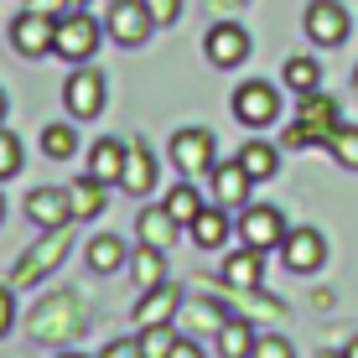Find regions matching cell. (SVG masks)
Returning <instances> with one entry per match:
<instances>
[{"mask_svg":"<svg viewBox=\"0 0 358 358\" xmlns=\"http://www.w3.org/2000/svg\"><path fill=\"white\" fill-rule=\"evenodd\" d=\"M353 89H358V68H353Z\"/></svg>","mask_w":358,"mask_h":358,"instance_id":"46","label":"cell"},{"mask_svg":"<svg viewBox=\"0 0 358 358\" xmlns=\"http://www.w3.org/2000/svg\"><path fill=\"white\" fill-rule=\"evenodd\" d=\"M130 275H135V286H141V291L166 286V250H151V244H141V255L130 260Z\"/></svg>","mask_w":358,"mask_h":358,"instance_id":"26","label":"cell"},{"mask_svg":"<svg viewBox=\"0 0 358 358\" xmlns=\"http://www.w3.org/2000/svg\"><path fill=\"white\" fill-rule=\"evenodd\" d=\"M327 151L338 156V166L358 171V125H338V130H332V141H327Z\"/></svg>","mask_w":358,"mask_h":358,"instance_id":"31","label":"cell"},{"mask_svg":"<svg viewBox=\"0 0 358 358\" xmlns=\"http://www.w3.org/2000/svg\"><path fill=\"white\" fill-rule=\"evenodd\" d=\"M68 208H73V224L99 218V213H104V182H94V177L73 182V187H68Z\"/></svg>","mask_w":358,"mask_h":358,"instance_id":"24","label":"cell"},{"mask_svg":"<svg viewBox=\"0 0 358 358\" xmlns=\"http://www.w3.org/2000/svg\"><path fill=\"white\" fill-rule=\"evenodd\" d=\"M0 125H6V94H0Z\"/></svg>","mask_w":358,"mask_h":358,"instance_id":"42","label":"cell"},{"mask_svg":"<svg viewBox=\"0 0 358 358\" xmlns=\"http://www.w3.org/2000/svg\"><path fill=\"white\" fill-rule=\"evenodd\" d=\"M89 270H99V275H109V270H120V265H130V250H125V239L120 234H99V239L89 244Z\"/></svg>","mask_w":358,"mask_h":358,"instance_id":"25","label":"cell"},{"mask_svg":"<svg viewBox=\"0 0 358 358\" xmlns=\"http://www.w3.org/2000/svg\"><path fill=\"white\" fill-rule=\"evenodd\" d=\"M52 31H57V21H52V16L21 10V16L10 21V47H16L21 57H47V52H52Z\"/></svg>","mask_w":358,"mask_h":358,"instance_id":"12","label":"cell"},{"mask_svg":"<svg viewBox=\"0 0 358 358\" xmlns=\"http://www.w3.org/2000/svg\"><path fill=\"white\" fill-rule=\"evenodd\" d=\"M104 31L115 36L120 47H141L145 36L156 31V16L145 10V0H109V10H104Z\"/></svg>","mask_w":358,"mask_h":358,"instance_id":"6","label":"cell"},{"mask_svg":"<svg viewBox=\"0 0 358 358\" xmlns=\"http://www.w3.org/2000/svg\"><path fill=\"white\" fill-rule=\"evenodd\" d=\"M182 332L171 327V322H156V327H141V353L145 358H166L171 353V343H177Z\"/></svg>","mask_w":358,"mask_h":358,"instance_id":"30","label":"cell"},{"mask_svg":"<svg viewBox=\"0 0 358 358\" xmlns=\"http://www.w3.org/2000/svg\"><path fill=\"white\" fill-rule=\"evenodd\" d=\"M42 151L52 156V162L78 156V130H73V125H47V130H42Z\"/></svg>","mask_w":358,"mask_h":358,"instance_id":"29","label":"cell"},{"mask_svg":"<svg viewBox=\"0 0 358 358\" xmlns=\"http://www.w3.org/2000/svg\"><path fill=\"white\" fill-rule=\"evenodd\" d=\"M16 171H21V141H16L6 125H0V182L16 177Z\"/></svg>","mask_w":358,"mask_h":358,"instance_id":"33","label":"cell"},{"mask_svg":"<svg viewBox=\"0 0 358 358\" xmlns=\"http://www.w3.org/2000/svg\"><path fill=\"white\" fill-rule=\"evenodd\" d=\"M177 312H182V291L166 280V286H151V291H145V301L135 306V322H141V327H156V322H177Z\"/></svg>","mask_w":358,"mask_h":358,"instance_id":"19","label":"cell"},{"mask_svg":"<svg viewBox=\"0 0 358 358\" xmlns=\"http://www.w3.org/2000/svg\"><path fill=\"white\" fill-rule=\"evenodd\" d=\"M10 322H16V301H10V286H0V338L10 332Z\"/></svg>","mask_w":358,"mask_h":358,"instance_id":"38","label":"cell"},{"mask_svg":"<svg viewBox=\"0 0 358 358\" xmlns=\"http://www.w3.org/2000/svg\"><path fill=\"white\" fill-rule=\"evenodd\" d=\"M57 358H83V353H57Z\"/></svg>","mask_w":358,"mask_h":358,"instance_id":"45","label":"cell"},{"mask_svg":"<svg viewBox=\"0 0 358 358\" xmlns=\"http://www.w3.org/2000/svg\"><path fill=\"white\" fill-rule=\"evenodd\" d=\"M99 358H145V353H141V338H115Z\"/></svg>","mask_w":358,"mask_h":358,"instance_id":"36","label":"cell"},{"mask_svg":"<svg viewBox=\"0 0 358 358\" xmlns=\"http://www.w3.org/2000/svg\"><path fill=\"white\" fill-rule=\"evenodd\" d=\"M187 234H192V244L197 250H224L229 244V234H234V224H229V208H203V213L187 224Z\"/></svg>","mask_w":358,"mask_h":358,"instance_id":"20","label":"cell"},{"mask_svg":"<svg viewBox=\"0 0 358 358\" xmlns=\"http://www.w3.org/2000/svg\"><path fill=\"white\" fill-rule=\"evenodd\" d=\"M203 52H208V63H213V68H239L244 57H250V31H244L239 21H218V27L208 31Z\"/></svg>","mask_w":358,"mask_h":358,"instance_id":"11","label":"cell"},{"mask_svg":"<svg viewBox=\"0 0 358 358\" xmlns=\"http://www.w3.org/2000/svg\"><path fill=\"white\" fill-rule=\"evenodd\" d=\"M27 327H31V338H42V343H73L83 332V312H78L73 296H47V301L31 312Z\"/></svg>","mask_w":358,"mask_h":358,"instance_id":"3","label":"cell"},{"mask_svg":"<svg viewBox=\"0 0 358 358\" xmlns=\"http://www.w3.org/2000/svg\"><path fill=\"white\" fill-rule=\"evenodd\" d=\"M27 10H36V16H52V21H57V16H68L73 6H68V0H27Z\"/></svg>","mask_w":358,"mask_h":358,"instance_id":"37","label":"cell"},{"mask_svg":"<svg viewBox=\"0 0 358 358\" xmlns=\"http://www.w3.org/2000/svg\"><path fill=\"white\" fill-rule=\"evenodd\" d=\"M338 125H343L338 99H327V94L312 89V94H301V115H296V125L286 130V145H291V151H301V145H327Z\"/></svg>","mask_w":358,"mask_h":358,"instance_id":"1","label":"cell"},{"mask_svg":"<svg viewBox=\"0 0 358 358\" xmlns=\"http://www.w3.org/2000/svg\"><path fill=\"white\" fill-rule=\"evenodd\" d=\"M68 244H73V224L42 229V239H36L31 250L21 255V265L10 270V286H36L42 275H52V270H57V260L68 255Z\"/></svg>","mask_w":358,"mask_h":358,"instance_id":"2","label":"cell"},{"mask_svg":"<svg viewBox=\"0 0 358 358\" xmlns=\"http://www.w3.org/2000/svg\"><path fill=\"white\" fill-rule=\"evenodd\" d=\"M0 224H6V197H0Z\"/></svg>","mask_w":358,"mask_h":358,"instance_id":"44","label":"cell"},{"mask_svg":"<svg viewBox=\"0 0 358 358\" xmlns=\"http://www.w3.org/2000/svg\"><path fill=\"white\" fill-rule=\"evenodd\" d=\"M120 187L135 192V197H145L156 187V156L145 141H125V177H120Z\"/></svg>","mask_w":358,"mask_h":358,"instance_id":"16","label":"cell"},{"mask_svg":"<svg viewBox=\"0 0 358 358\" xmlns=\"http://www.w3.org/2000/svg\"><path fill=\"white\" fill-rule=\"evenodd\" d=\"M89 177L104 182V187H115V182L125 177V141H120V135L94 141V151H89Z\"/></svg>","mask_w":358,"mask_h":358,"instance_id":"17","label":"cell"},{"mask_svg":"<svg viewBox=\"0 0 358 358\" xmlns=\"http://www.w3.org/2000/svg\"><path fill=\"white\" fill-rule=\"evenodd\" d=\"M213 343H218L224 358H250L255 353V322L250 317H229V322L213 332Z\"/></svg>","mask_w":358,"mask_h":358,"instance_id":"23","label":"cell"},{"mask_svg":"<svg viewBox=\"0 0 358 358\" xmlns=\"http://www.w3.org/2000/svg\"><path fill=\"white\" fill-rule=\"evenodd\" d=\"M234 120H239V125H250V130L275 125V120H280V94H275V83H265V78L239 83V89H234Z\"/></svg>","mask_w":358,"mask_h":358,"instance_id":"5","label":"cell"},{"mask_svg":"<svg viewBox=\"0 0 358 358\" xmlns=\"http://www.w3.org/2000/svg\"><path fill=\"white\" fill-rule=\"evenodd\" d=\"M250 358H296L286 338H255V353Z\"/></svg>","mask_w":358,"mask_h":358,"instance_id":"34","label":"cell"},{"mask_svg":"<svg viewBox=\"0 0 358 358\" xmlns=\"http://www.w3.org/2000/svg\"><path fill=\"white\" fill-rule=\"evenodd\" d=\"M68 6H73V10H83V6H89V0H68Z\"/></svg>","mask_w":358,"mask_h":358,"instance_id":"43","label":"cell"},{"mask_svg":"<svg viewBox=\"0 0 358 358\" xmlns=\"http://www.w3.org/2000/svg\"><path fill=\"white\" fill-rule=\"evenodd\" d=\"M187 317H192L197 332H218V327L229 322V312H224L218 301H197V306H187Z\"/></svg>","mask_w":358,"mask_h":358,"instance_id":"32","label":"cell"},{"mask_svg":"<svg viewBox=\"0 0 358 358\" xmlns=\"http://www.w3.org/2000/svg\"><path fill=\"white\" fill-rule=\"evenodd\" d=\"M27 218H31L36 229H57V224H73L68 187H36V192H27Z\"/></svg>","mask_w":358,"mask_h":358,"instance_id":"14","label":"cell"},{"mask_svg":"<svg viewBox=\"0 0 358 358\" xmlns=\"http://www.w3.org/2000/svg\"><path fill=\"white\" fill-rule=\"evenodd\" d=\"M162 208H166L171 218H177V224H192V218L203 213V197H197L192 182H182V187H171V192H166V203H162Z\"/></svg>","mask_w":358,"mask_h":358,"instance_id":"28","label":"cell"},{"mask_svg":"<svg viewBox=\"0 0 358 358\" xmlns=\"http://www.w3.org/2000/svg\"><path fill=\"white\" fill-rule=\"evenodd\" d=\"M306 36H312L317 47L348 42V10H343L338 0H312V6H306Z\"/></svg>","mask_w":358,"mask_h":358,"instance_id":"13","label":"cell"},{"mask_svg":"<svg viewBox=\"0 0 358 358\" xmlns=\"http://www.w3.org/2000/svg\"><path fill=\"white\" fill-rule=\"evenodd\" d=\"M177 229H182V224L166 213V208H145V213L135 218V234H141V244H151V250H171Z\"/></svg>","mask_w":358,"mask_h":358,"instance_id":"22","label":"cell"},{"mask_svg":"<svg viewBox=\"0 0 358 358\" xmlns=\"http://www.w3.org/2000/svg\"><path fill=\"white\" fill-rule=\"evenodd\" d=\"M99 52V21L83 16V10H68V16H57V31H52V57H63V63H89Z\"/></svg>","mask_w":358,"mask_h":358,"instance_id":"4","label":"cell"},{"mask_svg":"<svg viewBox=\"0 0 358 358\" xmlns=\"http://www.w3.org/2000/svg\"><path fill=\"white\" fill-rule=\"evenodd\" d=\"M234 6H239V0H218V16H229V10H234Z\"/></svg>","mask_w":358,"mask_h":358,"instance_id":"41","label":"cell"},{"mask_svg":"<svg viewBox=\"0 0 358 358\" xmlns=\"http://www.w3.org/2000/svg\"><path fill=\"white\" fill-rule=\"evenodd\" d=\"M234 234H239L250 250H280V239H286V218L275 213V208H265V203H250V208H239V224H234Z\"/></svg>","mask_w":358,"mask_h":358,"instance_id":"8","label":"cell"},{"mask_svg":"<svg viewBox=\"0 0 358 358\" xmlns=\"http://www.w3.org/2000/svg\"><path fill=\"white\" fill-rule=\"evenodd\" d=\"M280 255H286V270H296V275H312L317 265L327 260V239L317 229H286V239H280Z\"/></svg>","mask_w":358,"mask_h":358,"instance_id":"10","label":"cell"},{"mask_svg":"<svg viewBox=\"0 0 358 358\" xmlns=\"http://www.w3.org/2000/svg\"><path fill=\"white\" fill-rule=\"evenodd\" d=\"M343 358H358V338H348V348H343Z\"/></svg>","mask_w":358,"mask_h":358,"instance_id":"40","label":"cell"},{"mask_svg":"<svg viewBox=\"0 0 358 358\" xmlns=\"http://www.w3.org/2000/svg\"><path fill=\"white\" fill-rule=\"evenodd\" d=\"M166 358H203V348H197L192 338H177V343H171V353H166Z\"/></svg>","mask_w":358,"mask_h":358,"instance_id":"39","label":"cell"},{"mask_svg":"<svg viewBox=\"0 0 358 358\" xmlns=\"http://www.w3.org/2000/svg\"><path fill=\"white\" fill-rule=\"evenodd\" d=\"M218 275H224V286L234 291H260V280H265V270H260V250H234L224 265H218Z\"/></svg>","mask_w":358,"mask_h":358,"instance_id":"18","label":"cell"},{"mask_svg":"<svg viewBox=\"0 0 358 358\" xmlns=\"http://www.w3.org/2000/svg\"><path fill=\"white\" fill-rule=\"evenodd\" d=\"M145 10H151V16L162 21V27H171V21L182 16V0H145Z\"/></svg>","mask_w":358,"mask_h":358,"instance_id":"35","label":"cell"},{"mask_svg":"<svg viewBox=\"0 0 358 358\" xmlns=\"http://www.w3.org/2000/svg\"><path fill=\"white\" fill-rule=\"evenodd\" d=\"M208 182H213V203L218 208H250V187H255V182L244 177L239 162L213 166V171H208Z\"/></svg>","mask_w":358,"mask_h":358,"instance_id":"15","label":"cell"},{"mask_svg":"<svg viewBox=\"0 0 358 358\" xmlns=\"http://www.w3.org/2000/svg\"><path fill=\"white\" fill-rule=\"evenodd\" d=\"M171 162H177V171H182V177H208V171H213L218 166V145H213V135H208V130H177V135H171Z\"/></svg>","mask_w":358,"mask_h":358,"instance_id":"7","label":"cell"},{"mask_svg":"<svg viewBox=\"0 0 358 358\" xmlns=\"http://www.w3.org/2000/svg\"><path fill=\"white\" fill-rule=\"evenodd\" d=\"M280 78H286L291 94H312L317 83H322V63H317V57H286V73H280Z\"/></svg>","mask_w":358,"mask_h":358,"instance_id":"27","label":"cell"},{"mask_svg":"<svg viewBox=\"0 0 358 358\" xmlns=\"http://www.w3.org/2000/svg\"><path fill=\"white\" fill-rule=\"evenodd\" d=\"M63 104H68L73 120H94L99 109H104V78H99L89 63H78L63 83Z\"/></svg>","mask_w":358,"mask_h":358,"instance_id":"9","label":"cell"},{"mask_svg":"<svg viewBox=\"0 0 358 358\" xmlns=\"http://www.w3.org/2000/svg\"><path fill=\"white\" fill-rule=\"evenodd\" d=\"M234 162L244 166V177H250V182H270V177H275V166H280V151L270 141H244Z\"/></svg>","mask_w":358,"mask_h":358,"instance_id":"21","label":"cell"}]
</instances>
